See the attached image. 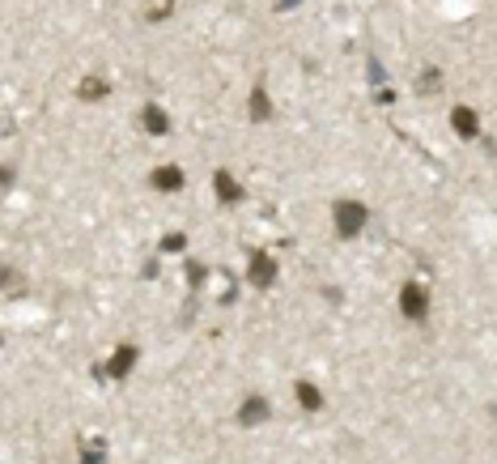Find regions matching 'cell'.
Masks as SVG:
<instances>
[{
	"mask_svg": "<svg viewBox=\"0 0 497 464\" xmlns=\"http://www.w3.org/2000/svg\"><path fill=\"white\" fill-rule=\"evenodd\" d=\"M451 124L459 128V136H476V115H472L468 107H459V111L451 115Z\"/></svg>",
	"mask_w": 497,
	"mask_h": 464,
	"instance_id": "cell-5",
	"label": "cell"
},
{
	"mask_svg": "<svg viewBox=\"0 0 497 464\" xmlns=\"http://www.w3.org/2000/svg\"><path fill=\"white\" fill-rule=\"evenodd\" d=\"M361 226H366V204H357V200H340V204H336V230H340L345 239H353Z\"/></svg>",
	"mask_w": 497,
	"mask_h": 464,
	"instance_id": "cell-1",
	"label": "cell"
},
{
	"mask_svg": "<svg viewBox=\"0 0 497 464\" xmlns=\"http://www.w3.org/2000/svg\"><path fill=\"white\" fill-rule=\"evenodd\" d=\"M141 120H145V128H149L153 136H161L166 128H171V120L161 115V107H157V102H149V107H145V115H141Z\"/></svg>",
	"mask_w": 497,
	"mask_h": 464,
	"instance_id": "cell-3",
	"label": "cell"
},
{
	"mask_svg": "<svg viewBox=\"0 0 497 464\" xmlns=\"http://www.w3.org/2000/svg\"><path fill=\"white\" fill-rule=\"evenodd\" d=\"M298 400H302L306 409H319V405H323V400H319V392H315L310 384H298Z\"/></svg>",
	"mask_w": 497,
	"mask_h": 464,
	"instance_id": "cell-9",
	"label": "cell"
},
{
	"mask_svg": "<svg viewBox=\"0 0 497 464\" xmlns=\"http://www.w3.org/2000/svg\"><path fill=\"white\" fill-rule=\"evenodd\" d=\"M102 90H106L102 81H85V85H81V94H102Z\"/></svg>",
	"mask_w": 497,
	"mask_h": 464,
	"instance_id": "cell-12",
	"label": "cell"
},
{
	"mask_svg": "<svg viewBox=\"0 0 497 464\" xmlns=\"http://www.w3.org/2000/svg\"><path fill=\"white\" fill-rule=\"evenodd\" d=\"M289 5H298V0H281V9H289Z\"/></svg>",
	"mask_w": 497,
	"mask_h": 464,
	"instance_id": "cell-13",
	"label": "cell"
},
{
	"mask_svg": "<svg viewBox=\"0 0 497 464\" xmlns=\"http://www.w3.org/2000/svg\"><path fill=\"white\" fill-rule=\"evenodd\" d=\"M251 98H255V102H251V120H264V115H268V94H264V90H255Z\"/></svg>",
	"mask_w": 497,
	"mask_h": 464,
	"instance_id": "cell-10",
	"label": "cell"
},
{
	"mask_svg": "<svg viewBox=\"0 0 497 464\" xmlns=\"http://www.w3.org/2000/svg\"><path fill=\"white\" fill-rule=\"evenodd\" d=\"M217 196L226 200V204H234V200H238V183H234L226 171H217Z\"/></svg>",
	"mask_w": 497,
	"mask_h": 464,
	"instance_id": "cell-4",
	"label": "cell"
},
{
	"mask_svg": "<svg viewBox=\"0 0 497 464\" xmlns=\"http://www.w3.org/2000/svg\"><path fill=\"white\" fill-rule=\"evenodd\" d=\"M400 307H404V311H408L412 320H421V316H425V294H421V286H404Z\"/></svg>",
	"mask_w": 497,
	"mask_h": 464,
	"instance_id": "cell-2",
	"label": "cell"
},
{
	"mask_svg": "<svg viewBox=\"0 0 497 464\" xmlns=\"http://www.w3.org/2000/svg\"><path fill=\"white\" fill-rule=\"evenodd\" d=\"M272 269H276V265L268 260V255H255V273H251V277H255V286H264V281H272Z\"/></svg>",
	"mask_w": 497,
	"mask_h": 464,
	"instance_id": "cell-8",
	"label": "cell"
},
{
	"mask_svg": "<svg viewBox=\"0 0 497 464\" xmlns=\"http://www.w3.org/2000/svg\"><path fill=\"white\" fill-rule=\"evenodd\" d=\"M153 183H157V188H179V183H183V175H179V171H157V175H153Z\"/></svg>",
	"mask_w": 497,
	"mask_h": 464,
	"instance_id": "cell-11",
	"label": "cell"
},
{
	"mask_svg": "<svg viewBox=\"0 0 497 464\" xmlns=\"http://www.w3.org/2000/svg\"><path fill=\"white\" fill-rule=\"evenodd\" d=\"M259 418H268V405H264L259 396H251V400H247V409H243V422H247V426H255Z\"/></svg>",
	"mask_w": 497,
	"mask_h": 464,
	"instance_id": "cell-7",
	"label": "cell"
},
{
	"mask_svg": "<svg viewBox=\"0 0 497 464\" xmlns=\"http://www.w3.org/2000/svg\"><path fill=\"white\" fill-rule=\"evenodd\" d=\"M136 363V349L132 345H124L120 353H115V363H110V375H128V367Z\"/></svg>",
	"mask_w": 497,
	"mask_h": 464,
	"instance_id": "cell-6",
	"label": "cell"
}]
</instances>
